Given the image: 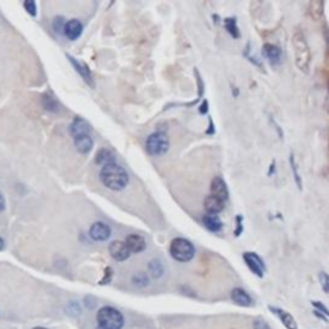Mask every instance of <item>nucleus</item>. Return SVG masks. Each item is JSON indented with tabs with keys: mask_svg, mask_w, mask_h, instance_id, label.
<instances>
[{
	"mask_svg": "<svg viewBox=\"0 0 329 329\" xmlns=\"http://www.w3.org/2000/svg\"><path fill=\"white\" fill-rule=\"evenodd\" d=\"M99 178H101L102 184L106 188L114 190V192L124 190L129 184V180H130L126 170L116 162L102 167Z\"/></svg>",
	"mask_w": 329,
	"mask_h": 329,
	"instance_id": "1",
	"label": "nucleus"
},
{
	"mask_svg": "<svg viewBox=\"0 0 329 329\" xmlns=\"http://www.w3.org/2000/svg\"><path fill=\"white\" fill-rule=\"evenodd\" d=\"M292 46H293L294 62L296 66L303 73H309L310 63H311V52L307 44V40L302 31H296L292 37Z\"/></svg>",
	"mask_w": 329,
	"mask_h": 329,
	"instance_id": "2",
	"label": "nucleus"
},
{
	"mask_svg": "<svg viewBox=\"0 0 329 329\" xmlns=\"http://www.w3.org/2000/svg\"><path fill=\"white\" fill-rule=\"evenodd\" d=\"M97 320L101 328L103 329H121L124 327V316L112 306H105L99 309L97 314Z\"/></svg>",
	"mask_w": 329,
	"mask_h": 329,
	"instance_id": "3",
	"label": "nucleus"
},
{
	"mask_svg": "<svg viewBox=\"0 0 329 329\" xmlns=\"http://www.w3.org/2000/svg\"><path fill=\"white\" fill-rule=\"evenodd\" d=\"M170 255L179 262H188L196 255V248L188 239L175 238L170 245Z\"/></svg>",
	"mask_w": 329,
	"mask_h": 329,
	"instance_id": "4",
	"label": "nucleus"
},
{
	"mask_svg": "<svg viewBox=\"0 0 329 329\" xmlns=\"http://www.w3.org/2000/svg\"><path fill=\"white\" fill-rule=\"evenodd\" d=\"M170 140L165 133L157 131L150 134L146 140V150L150 156H162L169 150Z\"/></svg>",
	"mask_w": 329,
	"mask_h": 329,
	"instance_id": "5",
	"label": "nucleus"
},
{
	"mask_svg": "<svg viewBox=\"0 0 329 329\" xmlns=\"http://www.w3.org/2000/svg\"><path fill=\"white\" fill-rule=\"evenodd\" d=\"M243 260H245L247 266L250 267V270H251L255 275H257L258 278L264 277L266 267H265V262L262 261V258H261L257 254H255V252H246V254H243Z\"/></svg>",
	"mask_w": 329,
	"mask_h": 329,
	"instance_id": "6",
	"label": "nucleus"
},
{
	"mask_svg": "<svg viewBox=\"0 0 329 329\" xmlns=\"http://www.w3.org/2000/svg\"><path fill=\"white\" fill-rule=\"evenodd\" d=\"M89 235H90L91 239H94L97 242L107 241L111 237V228L106 222L97 221L90 226Z\"/></svg>",
	"mask_w": 329,
	"mask_h": 329,
	"instance_id": "7",
	"label": "nucleus"
},
{
	"mask_svg": "<svg viewBox=\"0 0 329 329\" xmlns=\"http://www.w3.org/2000/svg\"><path fill=\"white\" fill-rule=\"evenodd\" d=\"M67 58L70 59V62H71V65L73 66V69L76 70V72L81 76L82 80H84L90 88H94V78H93V73H91L90 69H89L88 66L85 65L84 62H81V61H78V59L73 58V57L71 56H67Z\"/></svg>",
	"mask_w": 329,
	"mask_h": 329,
	"instance_id": "8",
	"label": "nucleus"
},
{
	"mask_svg": "<svg viewBox=\"0 0 329 329\" xmlns=\"http://www.w3.org/2000/svg\"><path fill=\"white\" fill-rule=\"evenodd\" d=\"M91 126L86 120L81 117H75L70 125V134L71 137L75 138L82 137V135H90Z\"/></svg>",
	"mask_w": 329,
	"mask_h": 329,
	"instance_id": "9",
	"label": "nucleus"
},
{
	"mask_svg": "<svg viewBox=\"0 0 329 329\" xmlns=\"http://www.w3.org/2000/svg\"><path fill=\"white\" fill-rule=\"evenodd\" d=\"M210 190H211V196L218 197L219 199H221L224 202L229 198L228 185H226V183H225L224 179L220 178V176H216V178L212 179Z\"/></svg>",
	"mask_w": 329,
	"mask_h": 329,
	"instance_id": "10",
	"label": "nucleus"
},
{
	"mask_svg": "<svg viewBox=\"0 0 329 329\" xmlns=\"http://www.w3.org/2000/svg\"><path fill=\"white\" fill-rule=\"evenodd\" d=\"M108 250H110V254H111L112 257L116 261H120V262L121 261L127 260L131 255V252L129 251V248L125 245V242L121 241L112 242L110 247H108Z\"/></svg>",
	"mask_w": 329,
	"mask_h": 329,
	"instance_id": "11",
	"label": "nucleus"
},
{
	"mask_svg": "<svg viewBox=\"0 0 329 329\" xmlns=\"http://www.w3.org/2000/svg\"><path fill=\"white\" fill-rule=\"evenodd\" d=\"M82 31H84V26H82L81 21L76 20V18L67 21L65 29H63V34H65L66 37L72 40V41L77 40L82 35Z\"/></svg>",
	"mask_w": 329,
	"mask_h": 329,
	"instance_id": "12",
	"label": "nucleus"
},
{
	"mask_svg": "<svg viewBox=\"0 0 329 329\" xmlns=\"http://www.w3.org/2000/svg\"><path fill=\"white\" fill-rule=\"evenodd\" d=\"M125 245H126V247L129 248V251H130L131 254H133V252L134 254H139V252L146 250L147 243H146L144 237H142L140 234H129L126 237V239H125Z\"/></svg>",
	"mask_w": 329,
	"mask_h": 329,
	"instance_id": "13",
	"label": "nucleus"
},
{
	"mask_svg": "<svg viewBox=\"0 0 329 329\" xmlns=\"http://www.w3.org/2000/svg\"><path fill=\"white\" fill-rule=\"evenodd\" d=\"M203 205H205V210L207 211V214H211V215H219L225 209L224 201L219 199L215 196H211V194L205 199Z\"/></svg>",
	"mask_w": 329,
	"mask_h": 329,
	"instance_id": "14",
	"label": "nucleus"
},
{
	"mask_svg": "<svg viewBox=\"0 0 329 329\" xmlns=\"http://www.w3.org/2000/svg\"><path fill=\"white\" fill-rule=\"evenodd\" d=\"M270 311L273 314L278 316L280 319V322L283 323V326L286 327L287 329H297V323L294 320V318L291 315L290 313L287 311H284L283 309H280V307H274V306H269Z\"/></svg>",
	"mask_w": 329,
	"mask_h": 329,
	"instance_id": "15",
	"label": "nucleus"
},
{
	"mask_svg": "<svg viewBox=\"0 0 329 329\" xmlns=\"http://www.w3.org/2000/svg\"><path fill=\"white\" fill-rule=\"evenodd\" d=\"M262 52H264V56L269 59V62L273 66L279 65L280 61H282V49L278 45L265 44L264 48H262Z\"/></svg>",
	"mask_w": 329,
	"mask_h": 329,
	"instance_id": "16",
	"label": "nucleus"
},
{
	"mask_svg": "<svg viewBox=\"0 0 329 329\" xmlns=\"http://www.w3.org/2000/svg\"><path fill=\"white\" fill-rule=\"evenodd\" d=\"M73 142H75V148L77 149L78 153H90L93 147H94V140L91 139L90 135H82V137L75 138Z\"/></svg>",
	"mask_w": 329,
	"mask_h": 329,
	"instance_id": "17",
	"label": "nucleus"
},
{
	"mask_svg": "<svg viewBox=\"0 0 329 329\" xmlns=\"http://www.w3.org/2000/svg\"><path fill=\"white\" fill-rule=\"evenodd\" d=\"M231 300H233V302L239 305V306L247 307L252 305L251 296L243 288H234V290L231 291Z\"/></svg>",
	"mask_w": 329,
	"mask_h": 329,
	"instance_id": "18",
	"label": "nucleus"
},
{
	"mask_svg": "<svg viewBox=\"0 0 329 329\" xmlns=\"http://www.w3.org/2000/svg\"><path fill=\"white\" fill-rule=\"evenodd\" d=\"M203 225L206 229L212 233H219L222 229V221L219 215H211V214H206L202 219Z\"/></svg>",
	"mask_w": 329,
	"mask_h": 329,
	"instance_id": "19",
	"label": "nucleus"
},
{
	"mask_svg": "<svg viewBox=\"0 0 329 329\" xmlns=\"http://www.w3.org/2000/svg\"><path fill=\"white\" fill-rule=\"evenodd\" d=\"M114 162H116V156H114L112 150L107 149V148H102V149H99L97 156H95V163H97V165H101L102 167Z\"/></svg>",
	"mask_w": 329,
	"mask_h": 329,
	"instance_id": "20",
	"label": "nucleus"
},
{
	"mask_svg": "<svg viewBox=\"0 0 329 329\" xmlns=\"http://www.w3.org/2000/svg\"><path fill=\"white\" fill-rule=\"evenodd\" d=\"M224 26L225 29H226V31L230 34L231 37H234V39H239V37H241V33H239L238 25H237V20H235L234 17H228V18H225Z\"/></svg>",
	"mask_w": 329,
	"mask_h": 329,
	"instance_id": "21",
	"label": "nucleus"
},
{
	"mask_svg": "<svg viewBox=\"0 0 329 329\" xmlns=\"http://www.w3.org/2000/svg\"><path fill=\"white\" fill-rule=\"evenodd\" d=\"M42 106H44L46 111L50 112H57L59 110L58 101L50 93H45V94L42 95Z\"/></svg>",
	"mask_w": 329,
	"mask_h": 329,
	"instance_id": "22",
	"label": "nucleus"
},
{
	"mask_svg": "<svg viewBox=\"0 0 329 329\" xmlns=\"http://www.w3.org/2000/svg\"><path fill=\"white\" fill-rule=\"evenodd\" d=\"M148 269H149L150 275L156 279L161 278L163 275V271H165V267H163L162 262L160 260H152L148 264Z\"/></svg>",
	"mask_w": 329,
	"mask_h": 329,
	"instance_id": "23",
	"label": "nucleus"
},
{
	"mask_svg": "<svg viewBox=\"0 0 329 329\" xmlns=\"http://www.w3.org/2000/svg\"><path fill=\"white\" fill-rule=\"evenodd\" d=\"M309 12L310 14L315 18V20H319L323 17V12H324V8H323V1H311L309 5Z\"/></svg>",
	"mask_w": 329,
	"mask_h": 329,
	"instance_id": "24",
	"label": "nucleus"
},
{
	"mask_svg": "<svg viewBox=\"0 0 329 329\" xmlns=\"http://www.w3.org/2000/svg\"><path fill=\"white\" fill-rule=\"evenodd\" d=\"M290 163H291V169H292V173H293L294 183H296L297 188L301 190V189H302V179H301L300 174H298V170H297V163H296V160H294V154L293 153H291Z\"/></svg>",
	"mask_w": 329,
	"mask_h": 329,
	"instance_id": "25",
	"label": "nucleus"
},
{
	"mask_svg": "<svg viewBox=\"0 0 329 329\" xmlns=\"http://www.w3.org/2000/svg\"><path fill=\"white\" fill-rule=\"evenodd\" d=\"M133 284L138 288L147 287L148 284H149V278L144 273H138L133 277Z\"/></svg>",
	"mask_w": 329,
	"mask_h": 329,
	"instance_id": "26",
	"label": "nucleus"
},
{
	"mask_svg": "<svg viewBox=\"0 0 329 329\" xmlns=\"http://www.w3.org/2000/svg\"><path fill=\"white\" fill-rule=\"evenodd\" d=\"M65 18L63 17H56L54 21H53V30L56 31L57 34H62L63 29H65Z\"/></svg>",
	"mask_w": 329,
	"mask_h": 329,
	"instance_id": "27",
	"label": "nucleus"
},
{
	"mask_svg": "<svg viewBox=\"0 0 329 329\" xmlns=\"http://www.w3.org/2000/svg\"><path fill=\"white\" fill-rule=\"evenodd\" d=\"M23 7H25V9L27 10V13H29L30 16L34 17L37 13V7H36V3L34 0H26L25 4H23Z\"/></svg>",
	"mask_w": 329,
	"mask_h": 329,
	"instance_id": "28",
	"label": "nucleus"
},
{
	"mask_svg": "<svg viewBox=\"0 0 329 329\" xmlns=\"http://www.w3.org/2000/svg\"><path fill=\"white\" fill-rule=\"evenodd\" d=\"M319 282H320V284H322L323 291H324L326 293H328V291H329V277H328V274L324 273V271H322V273L319 274Z\"/></svg>",
	"mask_w": 329,
	"mask_h": 329,
	"instance_id": "29",
	"label": "nucleus"
},
{
	"mask_svg": "<svg viewBox=\"0 0 329 329\" xmlns=\"http://www.w3.org/2000/svg\"><path fill=\"white\" fill-rule=\"evenodd\" d=\"M242 231H243V216L237 215V218H235V231H234L235 237H239V235L242 234Z\"/></svg>",
	"mask_w": 329,
	"mask_h": 329,
	"instance_id": "30",
	"label": "nucleus"
},
{
	"mask_svg": "<svg viewBox=\"0 0 329 329\" xmlns=\"http://www.w3.org/2000/svg\"><path fill=\"white\" fill-rule=\"evenodd\" d=\"M254 328L255 329H269L267 323L262 319H256L254 323Z\"/></svg>",
	"mask_w": 329,
	"mask_h": 329,
	"instance_id": "31",
	"label": "nucleus"
},
{
	"mask_svg": "<svg viewBox=\"0 0 329 329\" xmlns=\"http://www.w3.org/2000/svg\"><path fill=\"white\" fill-rule=\"evenodd\" d=\"M112 277H113V271L111 270V267H107V269H106L105 279L101 280V282H99V284H107V283H110V280H111Z\"/></svg>",
	"mask_w": 329,
	"mask_h": 329,
	"instance_id": "32",
	"label": "nucleus"
},
{
	"mask_svg": "<svg viewBox=\"0 0 329 329\" xmlns=\"http://www.w3.org/2000/svg\"><path fill=\"white\" fill-rule=\"evenodd\" d=\"M313 306H315L316 309L319 310V311H322V313L324 314V315L328 316V310H327V307L324 306V305H323L322 302H316V301H314V302H313Z\"/></svg>",
	"mask_w": 329,
	"mask_h": 329,
	"instance_id": "33",
	"label": "nucleus"
},
{
	"mask_svg": "<svg viewBox=\"0 0 329 329\" xmlns=\"http://www.w3.org/2000/svg\"><path fill=\"white\" fill-rule=\"evenodd\" d=\"M207 111H209V103H207V101H205L202 103V106L199 107V112L202 114H205Z\"/></svg>",
	"mask_w": 329,
	"mask_h": 329,
	"instance_id": "34",
	"label": "nucleus"
},
{
	"mask_svg": "<svg viewBox=\"0 0 329 329\" xmlns=\"http://www.w3.org/2000/svg\"><path fill=\"white\" fill-rule=\"evenodd\" d=\"M4 210H5V199H4L1 192H0V212L4 211Z\"/></svg>",
	"mask_w": 329,
	"mask_h": 329,
	"instance_id": "35",
	"label": "nucleus"
},
{
	"mask_svg": "<svg viewBox=\"0 0 329 329\" xmlns=\"http://www.w3.org/2000/svg\"><path fill=\"white\" fill-rule=\"evenodd\" d=\"M206 133H209V134L215 133V130H214V124H212V118H210V129L206 131Z\"/></svg>",
	"mask_w": 329,
	"mask_h": 329,
	"instance_id": "36",
	"label": "nucleus"
},
{
	"mask_svg": "<svg viewBox=\"0 0 329 329\" xmlns=\"http://www.w3.org/2000/svg\"><path fill=\"white\" fill-rule=\"evenodd\" d=\"M3 247H4V241L1 239V237H0V251L3 250Z\"/></svg>",
	"mask_w": 329,
	"mask_h": 329,
	"instance_id": "37",
	"label": "nucleus"
},
{
	"mask_svg": "<svg viewBox=\"0 0 329 329\" xmlns=\"http://www.w3.org/2000/svg\"><path fill=\"white\" fill-rule=\"evenodd\" d=\"M273 171H274V162H273V163H271V167H270V171H269V173H267V174H269V175H270V176H271V174H273Z\"/></svg>",
	"mask_w": 329,
	"mask_h": 329,
	"instance_id": "38",
	"label": "nucleus"
},
{
	"mask_svg": "<svg viewBox=\"0 0 329 329\" xmlns=\"http://www.w3.org/2000/svg\"><path fill=\"white\" fill-rule=\"evenodd\" d=\"M34 329H46V328H42V327H36V328H34Z\"/></svg>",
	"mask_w": 329,
	"mask_h": 329,
	"instance_id": "39",
	"label": "nucleus"
},
{
	"mask_svg": "<svg viewBox=\"0 0 329 329\" xmlns=\"http://www.w3.org/2000/svg\"><path fill=\"white\" fill-rule=\"evenodd\" d=\"M97 329H103V328H101V327H98V328H97Z\"/></svg>",
	"mask_w": 329,
	"mask_h": 329,
	"instance_id": "40",
	"label": "nucleus"
}]
</instances>
